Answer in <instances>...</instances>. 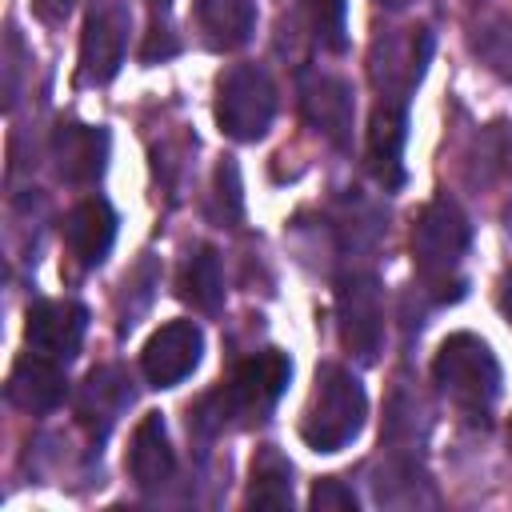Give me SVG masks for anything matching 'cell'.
Here are the masks:
<instances>
[{
  "mask_svg": "<svg viewBox=\"0 0 512 512\" xmlns=\"http://www.w3.org/2000/svg\"><path fill=\"white\" fill-rule=\"evenodd\" d=\"M468 244H472V224L452 196H436L432 204H424L412 228V264L420 284L440 304H452L464 296L460 264L468 256Z\"/></svg>",
  "mask_w": 512,
  "mask_h": 512,
  "instance_id": "6da1fadb",
  "label": "cell"
},
{
  "mask_svg": "<svg viewBox=\"0 0 512 512\" xmlns=\"http://www.w3.org/2000/svg\"><path fill=\"white\" fill-rule=\"evenodd\" d=\"M432 380L448 396V404L472 424H488L500 400V360L472 332H452L432 360Z\"/></svg>",
  "mask_w": 512,
  "mask_h": 512,
  "instance_id": "7a4b0ae2",
  "label": "cell"
},
{
  "mask_svg": "<svg viewBox=\"0 0 512 512\" xmlns=\"http://www.w3.org/2000/svg\"><path fill=\"white\" fill-rule=\"evenodd\" d=\"M364 420H368V396L360 380L340 364H320L308 408L300 416V440L312 452H340L360 436Z\"/></svg>",
  "mask_w": 512,
  "mask_h": 512,
  "instance_id": "3957f363",
  "label": "cell"
},
{
  "mask_svg": "<svg viewBox=\"0 0 512 512\" xmlns=\"http://www.w3.org/2000/svg\"><path fill=\"white\" fill-rule=\"evenodd\" d=\"M288 380H292V360L280 348L252 352L248 360H240L232 368V376H228V384L220 392L204 396L216 408V416H208L196 432H216V428H224V420H236V424L268 420V412L284 396Z\"/></svg>",
  "mask_w": 512,
  "mask_h": 512,
  "instance_id": "277c9868",
  "label": "cell"
},
{
  "mask_svg": "<svg viewBox=\"0 0 512 512\" xmlns=\"http://www.w3.org/2000/svg\"><path fill=\"white\" fill-rule=\"evenodd\" d=\"M276 116V84L260 64H232L216 84V124L232 140H260Z\"/></svg>",
  "mask_w": 512,
  "mask_h": 512,
  "instance_id": "5b68a950",
  "label": "cell"
},
{
  "mask_svg": "<svg viewBox=\"0 0 512 512\" xmlns=\"http://www.w3.org/2000/svg\"><path fill=\"white\" fill-rule=\"evenodd\" d=\"M336 320L344 348L360 364H372L384 344V300L372 272H344L336 280Z\"/></svg>",
  "mask_w": 512,
  "mask_h": 512,
  "instance_id": "8992f818",
  "label": "cell"
},
{
  "mask_svg": "<svg viewBox=\"0 0 512 512\" xmlns=\"http://www.w3.org/2000/svg\"><path fill=\"white\" fill-rule=\"evenodd\" d=\"M132 12L124 0H92L84 12L80 32V80L84 84H108L128 52Z\"/></svg>",
  "mask_w": 512,
  "mask_h": 512,
  "instance_id": "52a82bcc",
  "label": "cell"
},
{
  "mask_svg": "<svg viewBox=\"0 0 512 512\" xmlns=\"http://www.w3.org/2000/svg\"><path fill=\"white\" fill-rule=\"evenodd\" d=\"M368 60H372L368 72H372V84L380 88V96L408 100L412 88L424 80V68L432 60V32L428 28H404V36L384 32L372 44Z\"/></svg>",
  "mask_w": 512,
  "mask_h": 512,
  "instance_id": "ba28073f",
  "label": "cell"
},
{
  "mask_svg": "<svg viewBox=\"0 0 512 512\" xmlns=\"http://www.w3.org/2000/svg\"><path fill=\"white\" fill-rule=\"evenodd\" d=\"M88 332V308L80 300H36L24 316V344L36 356L68 364Z\"/></svg>",
  "mask_w": 512,
  "mask_h": 512,
  "instance_id": "9c48e42d",
  "label": "cell"
},
{
  "mask_svg": "<svg viewBox=\"0 0 512 512\" xmlns=\"http://www.w3.org/2000/svg\"><path fill=\"white\" fill-rule=\"evenodd\" d=\"M200 356H204V332L192 320H168L148 336L140 352V368L152 388H176L184 376L196 372Z\"/></svg>",
  "mask_w": 512,
  "mask_h": 512,
  "instance_id": "30bf717a",
  "label": "cell"
},
{
  "mask_svg": "<svg viewBox=\"0 0 512 512\" xmlns=\"http://www.w3.org/2000/svg\"><path fill=\"white\" fill-rule=\"evenodd\" d=\"M300 112L332 148L352 144L356 100H352L348 80H340L332 72H300Z\"/></svg>",
  "mask_w": 512,
  "mask_h": 512,
  "instance_id": "8fae6325",
  "label": "cell"
},
{
  "mask_svg": "<svg viewBox=\"0 0 512 512\" xmlns=\"http://www.w3.org/2000/svg\"><path fill=\"white\" fill-rule=\"evenodd\" d=\"M132 396H136V392H132V380H128L124 368H116V364L92 368V372L84 376L80 392H76V420H80V428H84L96 444L108 440V432L116 428V420L128 412Z\"/></svg>",
  "mask_w": 512,
  "mask_h": 512,
  "instance_id": "7c38bea8",
  "label": "cell"
},
{
  "mask_svg": "<svg viewBox=\"0 0 512 512\" xmlns=\"http://www.w3.org/2000/svg\"><path fill=\"white\" fill-rule=\"evenodd\" d=\"M404 140H408V100L380 96L368 124V172L396 192L404 184Z\"/></svg>",
  "mask_w": 512,
  "mask_h": 512,
  "instance_id": "4fadbf2b",
  "label": "cell"
},
{
  "mask_svg": "<svg viewBox=\"0 0 512 512\" xmlns=\"http://www.w3.org/2000/svg\"><path fill=\"white\" fill-rule=\"evenodd\" d=\"M116 212L104 196H88L80 200L68 216H64V244L72 252V260L80 268H96L104 264V256L112 252V240H116Z\"/></svg>",
  "mask_w": 512,
  "mask_h": 512,
  "instance_id": "5bb4252c",
  "label": "cell"
},
{
  "mask_svg": "<svg viewBox=\"0 0 512 512\" xmlns=\"http://www.w3.org/2000/svg\"><path fill=\"white\" fill-rule=\"evenodd\" d=\"M52 160L60 180L96 184L108 164V132L92 124H60L52 136Z\"/></svg>",
  "mask_w": 512,
  "mask_h": 512,
  "instance_id": "9a60e30c",
  "label": "cell"
},
{
  "mask_svg": "<svg viewBox=\"0 0 512 512\" xmlns=\"http://www.w3.org/2000/svg\"><path fill=\"white\" fill-rule=\"evenodd\" d=\"M128 472L136 480V488L156 492L160 484L172 480L176 472V452L168 444V428L160 412L140 416V424L132 428V444H128Z\"/></svg>",
  "mask_w": 512,
  "mask_h": 512,
  "instance_id": "2e32d148",
  "label": "cell"
},
{
  "mask_svg": "<svg viewBox=\"0 0 512 512\" xmlns=\"http://www.w3.org/2000/svg\"><path fill=\"white\" fill-rule=\"evenodd\" d=\"M68 396V376H64V364L48 360V356H36V352H24L8 376V400L24 412H52L60 400Z\"/></svg>",
  "mask_w": 512,
  "mask_h": 512,
  "instance_id": "e0dca14e",
  "label": "cell"
},
{
  "mask_svg": "<svg viewBox=\"0 0 512 512\" xmlns=\"http://www.w3.org/2000/svg\"><path fill=\"white\" fill-rule=\"evenodd\" d=\"M196 24L216 52H236L256 32L252 0H196Z\"/></svg>",
  "mask_w": 512,
  "mask_h": 512,
  "instance_id": "ac0fdd59",
  "label": "cell"
},
{
  "mask_svg": "<svg viewBox=\"0 0 512 512\" xmlns=\"http://www.w3.org/2000/svg\"><path fill=\"white\" fill-rule=\"evenodd\" d=\"M180 296L200 308V312H220L224 304V272H220V256L212 244H200L180 272Z\"/></svg>",
  "mask_w": 512,
  "mask_h": 512,
  "instance_id": "d6986e66",
  "label": "cell"
},
{
  "mask_svg": "<svg viewBox=\"0 0 512 512\" xmlns=\"http://www.w3.org/2000/svg\"><path fill=\"white\" fill-rule=\"evenodd\" d=\"M248 504L252 508H292V464L272 444H264L252 460Z\"/></svg>",
  "mask_w": 512,
  "mask_h": 512,
  "instance_id": "ffe728a7",
  "label": "cell"
},
{
  "mask_svg": "<svg viewBox=\"0 0 512 512\" xmlns=\"http://www.w3.org/2000/svg\"><path fill=\"white\" fill-rule=\"evenodd\" d=\"M300 12L308 20L312 40L324 52L348 48V0H300Z\"/></svg>",
  "mask_w": 512,
  "mask_h": 512,
  "instance_id": "44dd1931",
  "label": "cell"
},
{
  "mask_svg": "<svg viewBox=\"0 0 512 512\" xmlns=\"http://www.w3.org/2000/svg\"><path fill=\"white\" fill-rule=\"evenodd\" d=\"M476 56L504 80H512V16H492L484 24H476L472 36Z\"/></svg>",
  "mask_w": 512,
  "mask_h": 512,
  "instance_id": "7402d4cb",
  "label": "cell"
},
{
  "mask_svg": "<svg viewBox=\"0 0 512 512\" xmlns=\"http://www.w3.org/2000/svg\"><path fill=\"white\" fill-rule=\"evenodd\" d=\"M216 212H220V224H236L244 216V196H240V172L236 164L224 156V164L216 168Z\"/></svg>",
  "mask_w": 512,
  "mask_h": 512,
  "instance_id": "603a6c76",
  "label": "cell"
},
{
  "mask_svg": "<svg viewBox=\"0 0 512 512\" xmlns=\"http://www.w3.org/2000/svg\"><path fill=\"white\" fill-rule=\"evenodd\" d=\"M308 504H312L316 512H356V492H352L344 480L324 476V480H316V484H312Z\"/></svg>",
  "mask_w": 512,
  "mask_h": 512,
  "instance_id": "cb8c5ba5",
  "label": "cell"
},
{
  "mask_svg": "<svg viewBox=\"0 0 512 512\" xmlns=\"http://www.w3.org/2000/svg\"><path fill=\"white\" fill-rule=\"evenodd\" d=\"M500 308H504V316L512 320V272L504 276V288H500Z\"/></svg>",
  "mask_w": 512,
  "mask_h": 512,
  "instance_id": "d4e9b609",
  "label": "cell"
},
{
  "mask_svg": "<svg viewBox=\"0 0 512 512\" xmlns=\"http://www.w3.org/2000/svg\"><path fill=\"white\" fill-rule=\"evenodd\" d=\"M380 8H388V12H400V8H408V4H416V0H376Z\"/></svg>",
  "mask_w": 512,
  "mask_h": 512,
  "instance_id": "484cf974",
  "label": "cell"
},
{
  "mask_svg": "<svg viewBox=\"0 0 512 512\" xmlns=\"http://www.w3.org/2000/svg\"><path fill=\"white\" fill-rule=\"evenodd\" d=\"M508 444H512V420H508Z\"/></svg>",
  "mask_w": 512,
  "mask_h": 512,
  "instance_id": "4316f807",
  "label": "cell"
}]
</instances>
